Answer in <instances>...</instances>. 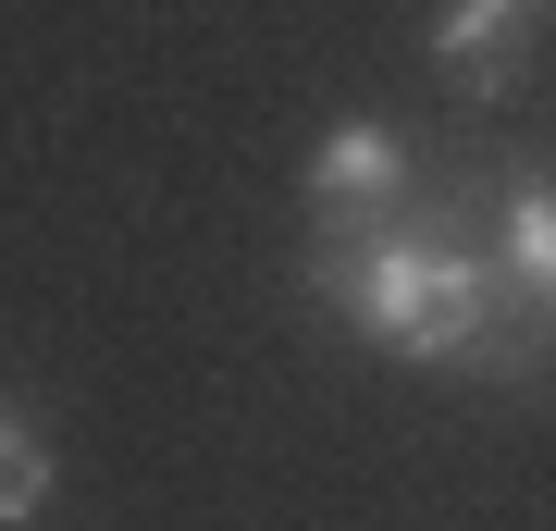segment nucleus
I'll list each match as a JSON object with an SVG mask.
<instances>
[{"mask_svg":"<svg viewBox=\"0 0 556 531\" xmlns=\"http://www.w3.org/2000/svg\"><path fill=\"white\" fill-rule=\"evenodd\" d=\"M309 285L346 309V334H371L383 358H420V371H470L495 358L519 371V334H507V260L457 248V236H420V223H334V248L309 260Z\"/></svg>","mask_w":556,"mask_h":531,"instance_id":"1","label":"nucleus"},{"mask_svg":"<svg viewBox=\"0 0 556 531\" xmlns=\"http://www.w3.org/2000/svg\"><path fill=\"white\" fill-rule=\"evenodd\" d=\"M408 186V149L383 137V124H334V137L309 149V211L321 223H383Z\"/></svg>","mask_w":556,"mask_h":531,"instance_id":"2","label":"nucleus"},{"mask_svg":"<svg viewBox=\"0 0 556 531\" xmlns=\"http://www.w3.org/2000/svg\"><path fill=\"white\" fill-rule=\"evenodd\" d=\"M532 25H544L532 0H445V13H433V62H445L470 99H495V87L519 75V38H532Z\"/></svg>","mask_w":556,"mask_h":531,"instance_id":"3","label":"nucleus"},{"mask_svg":"<svg viewBox=\"0 0 556 531\" xmlns=\"http://www.w3.org/2000/svg\"><path fill=\"white\" fill-rule=\"evenodd\" d=\"M495 260H507V285L556 321V174L507 186V211H495Z\"/></svg>","mask_w":556,"mask_h":531,"instance_id":"4","label":"nucleus"},{"mask_svg":"<svg viewBox=\"0 0 556 531\" xmlns=\"http://www.w3.org/2000/svg\"><path fill=\"white\" fill-rule=\"evenodd\" d=\"M38 507H50V433L0 408V531H13V519H38Z\"/></svg>","mask_w":556,"mask_h":531,"instance_id":"5","label":"nucleus"}]
</instances>
